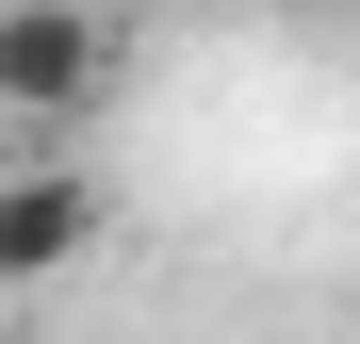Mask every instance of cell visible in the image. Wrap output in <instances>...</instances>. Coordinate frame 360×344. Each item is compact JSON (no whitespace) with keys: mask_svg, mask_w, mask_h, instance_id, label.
Returning <instances> with one entry per match:
<instances>
[{"mask_svg":"<svg viewBox=\"0 0 360 344\" xmlns=\"http://www.w3.org/2000/svg\"><path fill=\"white\" fill-rule=\"evenodd\" d=\"M115 66H131V33L98 17V0H0V115L49 148V132H82V115L115 98Z\"/></svg>","mask_w":360,"mask_h":344,"instance_id":"6da1fadb","label":"cell"},{"mask_svg":"<svg viewBox=\"0 0 360 344\" xmlns=\"http://www.w3.org/2000/svg\"><path fill=\"white\" fill-rule=\"evenodd\" d=\"M98 262V181L66 148H17L0 164V295H49V279Z\"/></svg>","mask_w":360,"mask_h":344,"instance_id":"7a4b0ae2","label":"cell"}]
</instances>
